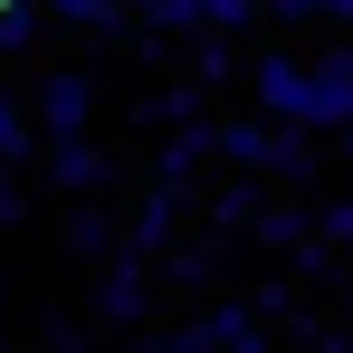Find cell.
<instances>
[{
	"label": "cell",
	"instance_id": "cell-1",
	"mask_svg": "<svg viewBox=\"0 0 353 353\" xmlns=\"http://www.w3.org/2000/svg\"><path fill=\"white\" fill-rule=\"evenodd\" d=\"M86 305H96V325H115V334H134V325L153 315V258H134V248H115V258H96V287H86Z\"/></svg>",
	"mask_w": 353,
	"mask_h": 353
},
{
	"label": "cell",
	"instance_id": "cell-2",
	"mask_svg": "<svg viewBox=\"0 0 353 353\" xmlns=\"http://www.w3.org/2000/svg\"><path fill=\"white\" fill-rule=\"evenodd\" d=\"M305 124H315V134L353 124V39H344V48H325V58L305 67Z\"/></svg>",
	"mask_w": 353,
	"mask_h": 353
},
{
	"label": "cell",
	"instance_id": "cell-3",
	"mask_svg": "<svg viewBox=\"0 0 353 353\" xmlns=\"http://www.w3.org/2000/svg\"><path fill=\"white\" fill-rule=\"evenodd\" d=\"M29 115H39V134H86L96 86H86L77 67H48V77H39V96H29Z\"/></svg>",
	"mask_w": 353,
	"mask_h": 353
},
{
	"label": "cell",
	"instance_id": "cell-4",
	"mask_svg": "<svg viewBox=\"0 0 353 353\" xmlns=\"http://www.w3.org/2000/svg\"><path fill=\"white\" fill-rule=\"evenodd\" d=\"M48 181H58L67 201H86V191H115V153H96V143H77V134H48Z\"/></svg>",
	"mask_w": 353,
	"mask_h": 353
},
{
	"label": "cell",
	"instance_id": "cell-5",
	"mask_svg": "<svg viewBox=\"0 0 353 353\" xmlns=\"http://www.w3.org/2000/svg\"><path fill=\"white\" fill-rule=\"evenodd\" d=\"M181 210H191V191L153 181V191H143V210L124 220V248H134V258H163V248H172V230H181Z\"/></svg>",
	"mask_w": 353,
	"mask_h": 353
},
{
	"label": "cell",
	"instance_id": "cell-6",
	"mask_svg": "<svg viewBox=\"0 0 353 353\" xmlns=\"http://www.w3.org/2000/svg\"><path fill=\"white\" fill-rule=\"evenodd\" d=\"M58 248L77 258V268H96V258H115V248H124V220H115V210H96V191H86V201L58 220Z\"/></svg>",
	"mask_w": 353,
	"mask_h": 353
},
{
	"label": "cell",
	"instance_id": "cell-7",
	"mask_svg": "<svg viewBox=\"0 0 353 353\" xmlns=\"http://www.w3.org/2000/svg\"><path fill=\"white\" fill-rule=\"evenodd\" d=\"M268 153H277V124H268V115L210 124V163H230V172H268Z\"/></svg>",
	"mask_w": 353,
	"mask_h": 353
},
{
	"label": "cell",
	"instance_id": "cell-8",
	"mask_svg": "<svg viewBox=\"0 0 353 353\" xmlns=\"http://www.w3.org/2000/svg\"><path fill=\"white\" fill-rule=\"evenodd\" d=\"M191 201H201V220H210L220 239H248V220H258V201H268V191H258V172H239V181H210V191H191Z\"/></svg>",
	"mask_w": 353,
	"mask_h": 353
},
{
	"label": "cell",
	"instance_id": "cell-9",
	"mask_svg": "<svg viewBox=\"0 0 353 353\" xmlns=\"http://www.w3.org/2000/svg\"><path fill=\"white\" fill-rule=\"evenodd\" d=\"M201 163H210V115H201V124H172V143L153 153V181H172V191H201Z\"/></svg>",
	"mask_w": 353,
	"mask_h": 353
},
{
	"label": "cell",
	"instance_id": "cell-10",
	"mask_svg": "<svg viewBox=\"0 0 353 353\" xmlns=\"http://www.w3.org/2000/svg\"><path fill=\"white\" fill-rule=\"evenodd\" d=\"M258 115L268 124H305V67L296 58H258Z\"/></svg>",
	"mask_w": 353,
	"mask_h": 353
},
{
	"label": "cell",
	"instance_id": "cell-11",
	"mask_svg": "<svg viewBox=\"0 0 353 353\" xmlns=\"http://www.w3.org/2000/svg\"><path fill=\"white\" fill-rule=\"evenodd\" d=\"M39 153H48V134H39V115H29V96L0 86V163L19 172V163H39Z\"/></svg>",
	"mask_w": 353,
	"mask_h": 353
},
{
	"label": "cell",
	"instance_id": "cell-12",
	"mask_svg": "<svg viewBox=\"0 0 353 353\" xmlns=\"http://www.w3.org/2000/svg\"><path fill=\"white\" fill-rule=\"evenodd\" d=\"M315 172H325V143H315V124H277L268 181H315Z\"/></svg>",
	"mask_w": 353,
	"mask_h": 353
},
{
	"label": "cell",
	"instance_id": "cell-13",
	"mask_svg": "<svg viewBox=\"0 0 353 353\" xmlns=\"http://www.w3.org/2000/svg\"><path fill=\"white\" fill-rule=\"evenodd\" d=\"M220 248H230V239L210 230V239H191V248H163V258H153V268H163V277H172V287H210V277H220Z\"/></svg>",
	"mask_w": 353,
	"mask_h": 353
},
{
	"label": "cell",
	"instance_id": "cell-14",
	"mask_svg": "<svg viewBox=\"0 0 353 353\" xmlns=\"http://www.w3.org/2000/svg\"><path fill=\"white\" fill-rule=\"evenodd\" d=\"M48 19H67V29H96V39H115V29H134V0H39Z\"/></svg>",
	"mask_w": 353,
	"mask_h": 353
},
{
	"label": "cell",
	"instance_id": "cell-15",
	"mask_svg": "<svg viewBox=\"0 0 353 353\" xmlns=\"http://www.w3.org/2000/svg\"><path fill=\"white\" fill-rule=\"evenodd\" d=\"M201 105H210V86H191V77H181V86H163V96H143L134 124H143V134H153V124H201Z\"/></svg>",
	"mask_w": 353,
	"mask_h": 353
},
{
	"label": "cell",
	"instance_id": "cell-16",
	"mask_svg": "<svg viewBox=\"0 0 353 353\" xmlns=\"http://www.w3.org/2000/svg\"><path fill=\"white\" fill-rule=\"evenodd\" d=\"M305 230H315V210H296V201H258V220H248V239H258V248H277V258H287Z\"/></svg>",
	"mask_w": 353,
	"mask_h": 353
},
{
	"label": "cell",
	"instance_id": "cell-17",
	"mask_svg": "<svg viewBox=\"0 0 353 353\" xmlns=\"http://www.w3.org/2000/svg\"><path fill=\"white\" fill-rule=\"evenodd\" d=\"M181 67H191V86H220V77H230V29H191Z\"/></svg>",
	"mask_w": 353,
	"mask_h": 353
},
{
	"label": "cell",
	"instance_id": "cell-18",
	"mask_svg": "<svg viewBox=\"0 0 353 353\" xmlns=\"http://www.w3.org/2000/svg\"><path fill=\"white\" fill-rule=\"evenodd\" d=\"M315 239H334V248L353 258V191H344V201H325V210H315Z\"/></svg>",
	"mask_w": 353,
	"mask_h": 353
},
{
	"label": "cell",
	"instance_id": "cell-19",
	"mask_svg": "<svg viewBox=\"0 0 353 353\" xmlns=\"http://www.w3.org/2000/svg\"><path fill=\"white\" fill-rule=\"evenodd\" d=\"M39 19H48V10H0V58H19V48L39 39Z\"/></svg>",
	"mask_w": 353,
	"mask_h": 353
},
{
	"label": "cell",
	"instance_id": "cell-20",
	"mask_svg": "<svg viewBox=\"0 0 353 353\" xmlns=\"http://www.w3.org/2000/svg\"><path fill=\"white\" fill-rule=\"evenodd\" d=\"M248 19H258V0H201V29H230V39H239Z\"/></svg>",
	"mask_w": 353,
	"mask_h": 353
},
{
	"label": "cell",
	"instance_id": "cell-21",
	"mask_svg": "<svg viewBox=\"0 0 353 353\" xmlns=\"http://www.w3.org/2000/svg\"><path fill=\"white\" fill-rule=\"evenodd\" d=\"M248 305L277 325V315H296V287H287V277H258V287H248Z\"/></svg>",
	"mask_w": 353,
	"mask_h": 353
},
{
	"label": "cell",
	"instance_id": "cell-22",
	"mask_svg": "<svg viewBox=\"0 0 353 353\" xmlns=\"http://www.w3.org/2000/svg\"><path fill=\"white\" fill-rule=\"evenodd\" d=\"M268 19H287V29H305V19H325V0H258Z\"/></svg>",
	"mask_w": 353,
	"mask_h": 353
},
{
	"label": "cell",
	"instance_id": "cell-23",
	"mask_svg": "<svg viewBox=\"0 0 353 353\" xmlns=\"http://www.w3.org/2000/svg\"><path fill=\"white\" fill-rule=\"evenodd\" d=\"M19 220H29V201H19V191H10V181H0V239L19 230Z\"/></svg>",
	"mask_w": 353,
	"mask_h": 353
},
{
	"label": "cell",
	"instance_id": "cell-24",
	"mask_svg": "<svg viewBox=\"0 0 353 353\" xmlns=\"http://www.w3.org/2000/svg\"><path fill=\"white\" fill-rule=\"evenodd\" d=\"M334 153H344V163H353V124H334Z\"/></svg>",
	"mask_w": 353,
	"mask_h": 353
},
{
	"label": "cell",
	"instance_id": "cell-25",
	"mask_svg": "<svg viewBox=\"0 0 353 353\" xmlns=\"http://www.w3.org/2000/svg\"><path fill=\"white\" fill-rule=\"evenodd\" d=\"M0 10H39V0H0Z\"/></svg>",
	"mask_w": 353,
	"mask_h": 353
},
{
	"label": "cell",
	"instance_id": "cell-26",
	"mask_svg": "<svg viewBox=\"0 0 353 353\" xmlns=\"http://www.w3.org/2000/svg\"><path fill=\"white\" fill-rule=\"evenodd\" d=\"M344 296H353V268H344Z\"/></svg>",
	"mask_w": 353,
	"mask_h": 353
},
{
	"label": "cell",
	"instance_id": "cell-27",
	"mask_svg": "<svg viewBox=\"0 0 353 353\" xmlns=\"http://www.w3.org/2000/svg\"><path fill=\"white\" fill-rule=\"evenodd\" d=\"M0 296H10V287H0Z\"/></svg>",
	"mask_w": 353,
	"mask_h": 353
}]
</instances>
